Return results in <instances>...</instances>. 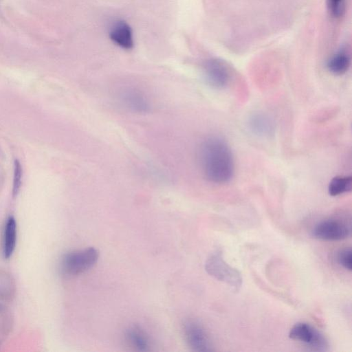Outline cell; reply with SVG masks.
<instances>
[{
    "instance_id": "12",
    "label": "cell",
    "mask_w": 352,
    "mask_h": 352,
    "mask_svg": "<svg viewBox=\"0 0 352 352\" xmlns=\"http://www.w3.org/2000/svg\"><path fill=\"white\" fill-rule=\"evenodd\" d=\"M125 338L135 350L142 352L150 350V339L146 332L138 325L130 326L125 331Z\"/></svg>"
},
{
    "instance_id": "6",
    "label": "cell",
    "mask_w": 352,
    "mask_h": 352,
    "mask_svg": "<svg viewBox=\"0 0 352 352\" xmlns=\"http://www.w3.org/2000/svg\"><path fill=\"white\" fill-rule=\"evenodd\" d=\"M204 76L207 83L214 89H224L230 80V72L224 61L210 58L203 65Z\"/></svg>"
},
{
    "instance_id": "13",
    "label": "cell",
    "mask_w": 352,
    "mask_h": 352,
    "mask_svg": "<svg viewBox=\"0 0 352 352\" xmlns=\"http://www.w3.org/2000/svg\"><path fill=\"white\" fill-rule=\"evenodd\" d=\"M350 65L351 58L349 54L344 50H340L329 59L327 67L331 74L341 76L348 71Z\"/></svg>"
},
{
    "instance_id": "15",
    "label": "cell",
    "mask_w": 352,
    "mask_h": 352,
    "mask_svg": "<svg viewBox=\"0 0 352 352\" xmlns=\"http://www.w3.org/2000/svg\"><path fill=\"white\" fill-rule=\"evenodd\" d=\"M352 188V177L338 175L333 177L328 185V193L332 197L350 192Z\"/></svg>"
},
{
    "instance_id": "10",
    "label": "cell",
    "mask_w": 352,
    "mask_h": 352,
    "mask_svg": "<svg viewBox=\"0 0 352 352\" xmlns=\"http://www.w3.org/2000/svg\"><path fill=\"white\" fill-rule=\"evenodd\" d=\"M119 99L126 108L134 112L145 113L150 107L145 96L135 88H124L120 91Z\"/></svg>"
},
{
    "instance_id": "5",
    "label": "cell",
    "mask_w": 352,
    "mask_h": 352,
    "mask_svg": "<svg viewBox=\"0 0 352 352\" xmlns=\"http://www.w3.org/2000/svg\"><path fill=\"white\" fill-rule=\"evenodd\" d=\"M351 235V228L338 219H327L317 223L311 230V236L324 241H340Z\"/></svg>"
},
{
    "instance_id": "11",
    "label": "cell",
    "mask_w": 352,
    "mask_h": 352,
    "mask_svg": "<svg viewBox=\"0 0 352 352\" xmlns=\"http://www.w3.org/2000/svg\"><path fill=\"white\" fill-rule=\"evenodd\" d=\"M17 239V226L13 216L7 218L3 233L2 252L4 258L8 259L13 254Z\"/></svg>"
},
{
    "instance_id": "8",
    "label": "cell",
    "mask_w": 352,
    "mask_h": 352,
    "mask_svg": "<svg viewBox=\"0 0 352 352\" xmlns=\"http://www.w3.org/2000/svg\"><path fill=\"white\" fill-rule=\"evenodd\" d=\"M247 125L254 135L260 138H270L275 134L274 120L264 111H257L252 113L248 118Z\"/></svg>"
},
{
    "instance_id": "7",
    "label": "cell",
    "mask_w": 352,
    "mask_h": 352,
    "mask_svg": "<svg viewBox=\"0 0 352 352\" xmlns=\"http://www.w3.org/2000/svg\"><path fill=\"white\" fill-rule=\"evenodd\" d=\"M184 333L188 345L192 351L206 352L213 350L207 332L198 322L193 320L186 321Z\"/></svg>"
},
{
    "instance_id": "17",
    "label": "cell",
    "mask_w": 352,
    "mask_h": 352,
    "mask_svg": "<svg viewBox=\"0 0 352 352\" xmlns=\"http://www.w3.org/2000/svg\"><path fill=\"white\" fill-rule=\"evenodd\" d=\"M330 14L336 18L340 17L344 12V0H327Z\"/></svg>"
},
{
    "instance_id": "9",
    "label": "cell",
    "mask_w": 352,
    "mask_h": 352,
    "mask_svg": "<svg viewBox=\"0 0 352 352\" xmlns=\"http://www.w3.org/2000/svg\"><path fill=\"white\" fill-rule=\"evenodd\" d=\"M109 36L113 43L124 50L133 47V35L130 25L123 20H116L109 28Z\"/></svg>"
},
{
    "instance_id": "1",
    "label": "cell",
    "mask_w": 352,
    "mask_h": 352,
    "mask_svg": "<svg viewBox=\"0 0 352 352\" xmlns=\"http://www.w3.org/2000/svg\"><path fill=\"white\" fill-rule=\"evenodd\" d=\"M198 158L201 170L209 182L228 183L234 174V161L227 142L219 136H209L200 144Z\"/></svg>"
},
{
    "instance_id": "3",
    "label": "cell",
    "mask_w": 352,
    "mask_h": 352,
    "mask_svg": "<svg viewBox=\"0 0 352 352\" xmlns=\"http://www.w3.org/2000/svg\"><path fill=\"white\" fill-rule=\"evenodd\" d=\"M98 257L99 252L94 247L70 251L62 256L60 268L65 275H78L91 269Z\"/></svg>"
},
{
    "instance_id": "18",
    "label": "cell",
    "mask_w": 352,
    "mask_h": 352,
    "mask_svg": "<svg viewBox=\"0 0 352 352\" xmlns=\"http://www.w3.org/2000/svg\"><path fill=\"white\" fill-rule=\"evenodd\" d=\"M22 177V167L20 162L18 160L14 162V179H13V188L12 195L14 197L16 196L19 193Z\"/></svg>"
},
{
    "instance_id": "16",
    "label": "cell",
    "mask_w": 352,
    "mask_h": 352,
    "mask_svg": "<svg viewBox=\"0 0 352 352\" xmlns=\"http://www.w3.org/2000/svg\"><path fill=\"white\" fill-rule=\"evenodd\" d=\"M351 249L346 248L340 250L337 255L339 265L349 271L351 270Z\"/></svg>"
},
{
    "instance_id": "14",
    "label": "cell",
    "mask_w": 352,
    "mask_h": 352,
    "mask_svg": "<svg viewBox=\"0 0 352 352\" xmlns=\"http://www.w3.org/2000/svg\"><path fill=\"white\" fill-rule=\"evenodd\" d=\"M16 291V283L12 276L8 272L0 270V302L12 301Z\"/></svg>"
},
{
    "instance_id": "2",
    "label": "cell",
    "mask_w": 352,
    "mask_h": 352,
    "mask_svg": "<svg viewBox=\"0 0 352 352\" xmlns=\"http://www.w3.org/2000/svg\"><path fill=\"white\" fill-rule=\"evenodd\" d=\"M205 270L210 276L228 285L235 292L242 286L241 273L225 261L220 250L214 252L207 258Z\"/></svg>"
},
{
    "instance_id": "4",
    "label": "cell",
    "mask_w": 352,
    "mask_h": 352,
    "mask_svg": "<svg viewBox=\"0 0 352 352\" xmlns=\"http://www.w3.org/2000/svg\"><path fill=\"white\" fill-rule=\"evenodd\" d=\"M289 338L306 344L311 350L326 351L329 343L324 336L306 322H298L289 330Z\"/></svg>"
},
{
    "instance_id": "19",
    "label": "cell",
    "mask_w": 352,
    "mask_h": 352,
    "mask_svg": "<svg viewBox=\"0 0 352 352\" xmlns=\"http://www.w3.org/2000/svg\"><path fill=\"white\" fill-rule=\"evenodd\" d=\"M5 310V307L3 304L0 302V311H3Z\"/></svg>"
}]
</instances>
